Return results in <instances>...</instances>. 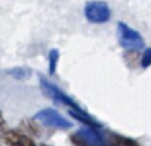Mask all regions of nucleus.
Masks as SVG:
<instances>
[{"instance_id":"8","label":"nucleus","mask_w":151,"mask_h":146,"mask_svg":"<svg viewBox=\"0 0 151 146\" xmlns=\"http://www.w3.org/2000/svg\"><path fill=\"white\" fill-rule=\"evenodd\" d=\"M7 73L12 78H15L16 80H25V79H28L31 76V70L28 67H15V69L7 70Z\"/></svg>"},{"instance_id":"5","label":"nucleus","mask_w":151,"mask_h":146,"mask_svg":"<svg viewBox=\"0 0 151 146\" xmlns=\"http://www.w3.org/2000/svg\"><path fill=\"white\" fill-rule=\"evenodd\" d=\"M72 142L76 146H101L103 137L97 129L84 127L72 136Z\"/></svg>"},{"instance_id":"3","label":"nucleus","mask_w":151,"mask_h":146,"mask_svg":"<svg viewBox=\"0 0 151 146\" xmlns=\"http://www.w3.org/2000/svg\"><path fill=\"white\" fill-rule=\"evenodd\" d=\"M38 79H40V86H41V91L47 95V97L53 99L54 102H57V104H62V105H66L69 110H82L72 98L69 97L68 94H65L59 86H56L54 83H51L49 79H46V78H43L41 75L38 76Z\"/></svg>"},{"instance_id":"2","label":"nucleus","mask_w":151,"mask_h":146,"mask_svg":"<svg viewBox=\"0 0 151 146\" xmlns=\"http://www.w3.org/2000/svg\"><path fill=\"white\" fill-rule=\"evenodd\" d=\"M84 16L91 24H106L111 18V9L103 0H90L84 6Z\"/></svg>"},{"instance_id":"9","label":"nucleus","mask_w":151,"mask_h":146,"mask_svg":"<svg viewBox=\"0 0 151 146\" xmlns=\"http://www.w3.org/2000/svg\"><path fill=\"white\" fill-rule=\"evenodd\" d=\"M57 63H59V51L53 48L49 53V73H50V76H53L56 73Z\"/></svg>"},{"instance_id":"10","label":"nucleus","mask_w":151,"mask_h":146,"mask_svg":"<svg viewBox=\"0 0 151 146\" xmlns=\"http://www.w3.org/2000/svg\"><path fill=\"white\" fill-rule=\"evenodd\" d=\"M113 143H114V146H141L134 139L123 137V136H113Z\"/></svg>"},{"instance_id":"1","label":"nucleus","mask_w":151,"mask_h":146,"mask_svg":"<svg viewBox=\"0 0 151 146\" xmlns=\"http://www.w3.org/2000/svg\"><path fill=\"white\" fill-rule=\"evenodd\" d=\"M116 35L119 46L126 51H138L145 47V41L141 37V34L125 22H117Z\"/></svg>"},{"instance_id":"4","label":"nucleus","mask_w":151,"mask_h":146,"mask_svg":"<svg viewBox=\"0 0 151 146\" xmlns=\"http://www.w3.org/2000/svg\"><path fill=\"white\" fill-rule=\"evenodd\" d=\"M34 118L40 121L43 126H47L51 129H72V121H69L66 117H63L57 110L54 108H43L38 113H35Z\"/></svg>"},{"instance_id":"7","label":"nucleus","mask_w":151,"mask_h":146,"mask_svg":"<svg viewBox=\"0 0 151 146\" xmlns=\"http://www.w3.org/2000/svg\"><path fill=\"white\" fill-rule=\"evenodd\" d=\"M69 113L75 120L85 124V127H91V129H97V130L101 129L100 123L97 120H94V117H91L87 111H84V110H69Z\"/></svg>"},{"instance_id":"6","label":"nucleus","mask_w":151,"mask_h":146,"mask_svg":"<svg viewBox=\"0 0 151 146\" xmlns=\"http://www.w3.org/2000/svg\"><path fill=\"white\" fill-rule=\"evenodd\" d=\"M1 140L7 146H37L32 139L15 130H4L1 133Z\"/></svg>"},{"instance_id":"11","label":"nucleus","mask_w":151,"mask_h":146,"mask_svg":"<svg viewBox=\"0 0 151 146\" xmlns=\"http://www.w3.org/2000/svg\"><path fill=\"white\" fill-rule=\"evenodd\" d=\"M139 63H141V67L142 69H148L151 66V47H147V48L144 50Z\"/></svg>"},{"instance_id":"12","label":"nucleus","mask_w":151,"mask_h":146,"mask_svg":"<svg viewBox=\"0 0 151 146\" xmlns=\"http://www.w3.org/2000/svg\"><path fill=\"white\" fill-rule=\"evenodd\" d=\"M4 126H6V123H4V118H3V114L0 113V132H4Z\"/></svg>"}]
</instances>
